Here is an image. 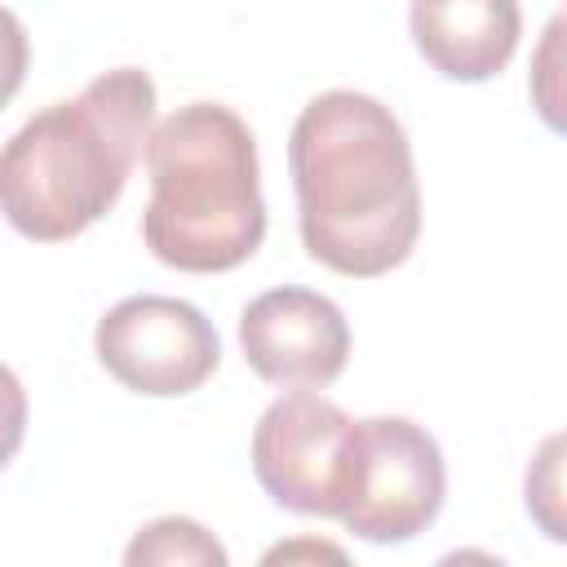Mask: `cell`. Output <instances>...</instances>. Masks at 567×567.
Masks as SVG:
<instances>
[{
    "label": "cell",
    "instance_id": "6da1fadb",
    "mask_svg": "<svg viewBox=\"0 0 567 567\" xmlns=\"http://www.w3.org/2000/svg\"><path fill=\"white\" fill-rule=\"evenodd\" d=\"M306 252L350 279L403 266L421 235V186L399 115L372 93L310 97L288 137Z\"/></svg>",
    "mask_w": 567,
    "mask_h": 567
},
{
    "label": "cell",
    "instance_id": "7a4b0ae2",
    "mask_svg": "<svg viewBox=\"0 0 567 567\" xmlns=\"http://www.w3.org/2000/svg\"><path fill=\"white\" fill-rule=\"evenodd\" d=\"M155 124V80L115 66L75 97L44 106L0 146V213L35 239L84 235L124 195V182Z\"/></svg>",
    "mask_w": 567,
    "mask_h": 567
},
{
    "label": "cell",
    "instance_id": "3957f363",
    "mask_svg": "<svg viewBox=\"0 0 567 567\" xmlns=\"http://www.w3.org/2000/svg\"><path fill=\"white\" fill-rule=\"evenodd\" d=\"M151 204L142 239L186 275L244 266L266 239L252 128L221 102H186L146 133Z\"/></svg>",
    "mask_w": 567,
    "mask_h": 567
},
{
    "label": "cell",
    "instance_id": "277c9868",
    "mask_svg": "<svg viewBox=\"0 0 567 567\" xmlns=\"http://www.w3.org/2000/svg\"><path fill=\"white\" fill-rule=\"evenodd\" d=\"M359 421L315 390L279 394L252 430V474L292 514L337 518L354 487Z\"/></svg>",
    "mask_w": 567,
    "mask_h": 567
},
{
    "label": "cell",
    "instance_id": "5b68a950",
    "mask_svg": "<svg viewBox=\"0 0 567 567\" xmlns=\"http://www.w3.org/2000/svg\"><path fill=\"white\" fill-rule=\"evenodd\" d=\"M447 492V470L434 434L408 416L359 421L354 487L337 523L372 545H403L421 536Z\"/></svg>",
    "mask_w": 567,
    "mask_h": 567
},
{
    "label": "cell",
    "instance_id": "8992f818",
    "mask_svg": "<svg viewBox=\"0 0 567 567\" xmlns=\"http://www.w3.org/2000/svg\"><path fill=\"white\" fill-rule=\"evenodd\" d=\"M93 350L124 390L146 399H177L199 390L221 359L217 328L204 319V310L159 292L115 301L97 319Z\"/></svg>",
    "mask_w": 567,
    "mask_h": 567
},
{
    "label": "cell",
    "instance_id": "52a82bcc",
    "mask_svg": "<svg viewBox=\"0 0 567 567\" xmlns=\"http://www.w3.org/2000/svg\"><path fill=\"white\" fill-rule=\"evenodd\" d=\"M248 368L279 390H319L346 372L350 323L337 301L310 288H270L239 315Z\"/></svg>",
    "mask_w": 567,
    "mask_h": 567
},
{
    "label": "cell",
    "instance_id": "ba28073f",
    "mask_svg": "<svg viewBox=\"0 0 567 567\" xmlns=\"http://www.w3.org/2000/svg\"><path fill=\"white\" fill-rule=\"evenodd\" d=\"M416 53L456 84L501 75L518 49V0H412L408 13Z\"/></svg>",
    "mask_w": 567,
    "mask_h": 567
},
{
    "label": "cell",
    "instance_id": "9c48e42d",
    "mask_svg": "<svg viewBox=\"0 0 567 567\" xmlns=\"http://www.w3.org/2000/svg\"><path fill=\"white\" fill-rule=\"evenodd\" d=\"M124 563L128 567H226V549L221 540L199 527L195 518H155L146 523L128 549H124Z\"/></svg>",
    "mask_w": 567,
    "mask_h": 567
},
{
    "label": "cell",
    "instance_id": "30bf717a",
    "mask_svg": "<svg viewBox=\"0 0 567 567\" xmlns=\"http://www.w3.org/2000/svg\"><path fill=\"white\" fill-rule=\"evenodd\" d=\"M558 452H563V439L549 434L527 470V509L532 518L545 527L549 540H563V483H558Z\"/></svg>",
    "mask_w": 567,
    "mask_h": 567
},
{
    "label": "cell",
    "instance_id": "8fae6325",
    "mask_svg": "<svg viewBox=\"0 0 567 567\" xmlns=\"http://www.w3.org/2000/svg\"><path fill=\"white\" fill-rule=\"evenodd\" d=\"M558 71H563V18H549L545 27V40L532 58V102L540 111V120L563 133V84H558Z\"/></svg>",
    "mask_w": 567,
    "mask_h": 567
},
{
    "label": "cell",
    "instance_id": "7c38bea8",
    "mask_svg": "<svg viewBox=\"0 0 567 567\" xmlns=\"http://www.w3.org/2000/svg\"><path fill=\"white\" fill-rule=\"evenodd\" d=\"M27 62H31V44H27V27L13 9L0 4V111L18 97L22 80H27Z\"/></svg>",
    "mask_w": 567,
    "mask_h": 567
},
{
    "label": "cell",
    "instance_id": "4fadbf2b",
    "mask_svg": "<svg viewBox=\"0 0 567 567\" xmlns=\"http://www.w3.org/2000/svg\"><path fill=\"white\" fill-rule=\"evenodd\" d=\"M27 390L22 381L0 363V470L18 456L22 439H27Z\"/></svg>",
    "mask_w": 567,
    "mask_h": 567
},
{
    "label": "cell",
    "instance_id": "5bb4252c",
    "mask_svg": "<svg viewBox=\"0 0 567 567\" xmlns=\"http://www.w3.org/2000/svg\"><path fill=\"white\" fill-rule=\"evenodd\" d=\"M292 558H332V563H341L346 554L337 545H323V540H292V545H275L266 554V563H292Z\"/></svg>",
    "mask_w": 567,
    "mask_h": 567
}]
</instances>
